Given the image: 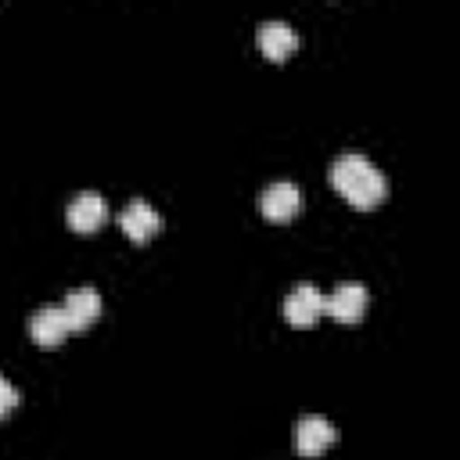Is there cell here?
<instances>
[{
	"label": "cell",
	"instance_id": "1",
	"mask_svg": "<svg viewBox=\"0 0 460 460\" xmlns=\"http://www.w3.org/2000/svg\"><path fill=\"white\" fill-rule=\"evenodd\" d=\"M331 183L352 208H377L388 194V183H385L381 169L359 151H345L331 165Z\"/></svg>",
	"mask_w": 460,
	"mask_h": 460
},
{
	"label": "cell",
	"instance_id": "2",
	"mask_svg": "<svg viewBox=\"0 0 460 460\" xmlns=\"http://www.w3.org/2000/svg\"><path fill=\"white\" fill-rule=\"evenodd\" d=\"M323 313L338 323H359L367 313V288L359 280H341L331 295H323Z\"/></svg>",
	"mask_w": 460,
	"mask_h": 460
},
{
	"label": "cell",
	"instance_id": "3",
	"mask_svg": "<svg viewBox=\"0 0 460 460\" xmlns=\"http://www.w3.org/2000/svg\"><path fill=\"white\" fill-rule=\"evenodd\" d=\"M298 208H302V190H298L295 183H288V180L270 183V187L262 190V198H259V212H262L270 223H288V219H295Z\"/></svg>",
	"mask_w": 460,
	"mask_h": 460
},
{
	"label": "cell",
	"instance_id": "4",
	"mask_svg": "<svg viewBox=\"0 0 460 460\" xmlns=\"http://www.w3.org/2000/svg\"><path fill=\"white\" fill-rule=\"evenodd\" d=\"M323 313V295L313 284H295L291 295L284 298V320L291 327H313Z\"/></svg>",
	"mask_w": 460,
	"mask_h": 460
},
{
	"label": "cell",
	"instance_id": "5",
	"mask_svg": "<svg viewBox=\"0 0 460 460\" xmlns=\"http://www.w3.org/2000/svg\"><path fill=\"white\" fill-rule=\"evenodd\" d=\"M119 226H122V234L129 237V241H137V244H144V241H151L158 230H162V216H158V208L155 205H147V201H129L126 208H122V216H119Z\"/></svg>",
	"mask_w": 460,
	"mask_h": 460
},
{
	"label": "cell",
	"instance_id": "6",
	"mask_svg": "<svg viewBox=\"0 0 460 460\" xmlns=\"http://www.w3.org/2000/svg\"><path fill=\"white\" fill-rule=\"evenodd\" d=\"M29 334H32V341H36L40 349H58V345L72 334V327H68L61 305H43V309L32 313V320H29Z\"/></svg>",
	"mask_w": 460,
	"mask_h": 460
},
{
	"label": "cell",
	"instance_id": "7",
	"mask_svg": "<svg viewBox=\"0 0 460 460\" xmlns=\"http://www.w3.org/2000/svg\"><path fill=\"white\" fill-rule=\"evenodd\" d=\"M334 438H338V431H334V424L327 417L309 413V417H302L295 424V449L302 456H320L327 446H334Z\"/></svg>",
	"mask_w": 460,
	"mask_h": 460
},
{
	"label": "cell",
	"instance_id": "8",
	"mask_svg": "<svg viewBox=\"0 0 460 460\" xmlns=\"http://www.w3.org/2000/svg\"><path fill=\"white\" fill-rule=\"evenodd\" d=\"M68 226L75 230V234H93L97 226H104V219H108V205H104V198L97 194V190H86V194H75L72 201H68Z\"/></svg>",
	"mask_w": 460,
	"mask_h": 460
},
{
	"label": "cell",
	"instance_id": "9",
	"mask_svg": "<svg viewBox=\"0 0 460 460\" xmlns=\"http://www.w3.org/2000/svg\"><path fill=\"white\" fill-rule=\"evenodd\" d=\"M61 313H65V320H68L72 331H86V327H93L97 316H101V295H97L93 288H75V291H68V298L61 302Z\"/></svg>",
	"mask_w": 460,
	"mask_h": 460
},
{
	"label": "cell",
	"instance_id": "10",
	"mask_svg": "<svg viewBox=\"0 0 460 460\" xmlns=\"http://www.w3.org/2000/svg\"><path fill=\"white\" fill-rule=\"evenodd\" d=\"M295 47H298V36H295V29L288 22H262L259 25V50L270 61H277V65L288 61L295 54Z\"/></svg>",
	"mask_w": 460,
	"mask_h": 460
},
{
	"label": "cell",
	"instance_id": "11",
	"mask_svg": "<svg viewBox=\"0 0 460 460\" xmlns=\"http://www.w3.org/2000/svg\"><path fill=\"white\" fill-rule=\"evenodd\" d=\"M18 399H22V395H18V388L0 374V417H7V413L18 406Z\"/></svg>",
	"mask_w": 460,
	"mask_h": 460
}]
</instances>
